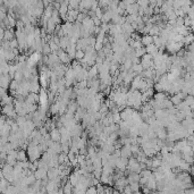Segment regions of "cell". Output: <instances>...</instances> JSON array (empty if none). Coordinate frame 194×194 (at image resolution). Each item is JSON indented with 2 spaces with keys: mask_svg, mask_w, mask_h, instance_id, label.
Segmentation results:
<instances>
[{
  "mask_svg": "<svg viewBox=\"0 0 194 194\" xmlns=\"http://www.w3.org/2000/svg\"><path fill=\"white\" fill-rule=\"evenodd\" d=\"M133 194H143V193L141 192V191H138V192H134Z\"/></svg>",
  "mask_w": 194,
  "mask_h": 194,
  "instance_id": "32",
  "label": "cell"
},
{
  "mask_svg": "<svg viewBox=\"0 0 194 194\" xmlns=\"http://www.w3.org/2000/svg\"><path fill=\"white\" fill-rule=\"evenodd\" d=\"M50 113L51 115H59V102L56 101L53 104H50Z\"/></svg>",
  "mask_w": 194,
  "mask_h": 194,
  "instance_id": "19",
  "label": "cell"
},
{
  "mask_svg": "<svg viewBox=\"0 0 194 194\" xmlns=\"http://www.w3.org/2000/svg\"><path fill=\"white\" fill-rule=\"evenodd\" d=\"M2 115H5L7 118H17V113L15 110V106L14 104H7L2 107Z\"/></svg>",
  "mask_w": 194,
  "mask_h": 194,
  "instance_id": "1",
  "label": "cell"
},
{
  "mask_svg": "<svg viewBox=\"0 0 194 194\" xmlns=\"http://www.w3.org/2000/svg\"><path fill=\"white\" fill-rule=\"evenodd\" d=\"M82 25H83V27L86 30H89L90 31L91 29H93L94 27V22H93V18H91V17H86L84 21H83V23H82Z\"/></svg>",
  "mask_w": 194,
  "mask_h": 194,
  "instance_id": "10",
  "label": "cell"
},
{
  "mask_svg": "<svg viewBox=\"0 0 194 194\" xmlns=\"http://www.w3.org/2000/svg\"><path fill=\"white\" fill-rule=\"evenodd\" d=\"M50 137H51V140L53 142H60V141H62V134H60L58 128H56V129H53L52 132H50Z\"/></svg>",
  "mask_w": 194,
  "mask_h": 194,
  "instance_id": "11",
  "label": "cell"
},
{
  "mask_svg": "<svg viewBox=\"0 0 194 194\" xmlns=\"http://www.w3.org/2000/svg\"><path fill=\"white\" fill-rule=\"evenodd\" d=\"M131 71L134 72L136 75H141V74L143 73V71H144V68H143V66L141 65V64H137V65H133Z\"/></svg>",
  "mask_w": 194,
  "mask_h": 194,
  "instance_id": "18",
  "label": "cell"
},
{
  "mask_svg": "<svg viewBox=\"0 0 194 194\" xmlns=\"http://www.w3.org/2000/svg\"><path fill=\"white\" fill-rule=\"evenodd\" d=\"M127 180L131 183H140V180H141V175L140 174H136V173H129L127 175Z\"/></svg>",
  "mask_w": 194,
  "mask_h": 194,
  "instance_id": "12",
  "label": "cell"
},
{
  "mask_svg": "<svg viewBox=\"0 0 194 194\" xmlns=\"http://www.w3.org/2000/svg\"><path fill=\"white\" fill-rule=\"evenodd\" d=\"M26 150H22L19 149L17 150V161L22 162V161H27V156H26Z\"/></svg>",
  "mask_w": 194,
  "mask_h": 194,
  "instance_id": "14",
  "label": "cell"
},
{
  "mask_svg": "<svg viewBox=\"0 0 194 194\" xmlns=\"http://www.w3.org/2000/svg\"><path fill=\"white\" fill-rule=\"evenodd\" d=\"M80 1L77 0H71L69 1V9H77L78 10V7H80Z\"/></svg>",
  "mask_w": 194,
  "mask_h": 194,
  "instance_id": "22",
  "label": "cell"
},
{
  "mask_svg": "<svg viewBox=\"0 0 194 194\" xmlns=\"http://www.w3.org/2000/svg\"><path fill=\"white\" fill-rule=\"evenodd\" d=\"M98 75H99V68L97 65H94L89 69V77L90 78H98Z\"/></svg>",
  "mask_w": 194,
  "mask_h": 194,
  "instance_id": "15",
  "label": "cell"
},
{
  "mask_svg": "<svg viewBox=\"0 0 194 194\" xmlns=\"http://www.w3.org/2000/svg\"><path fill=\"white\" fill-rule=\"evenodd\" d=\"M176 26H184V18L183 17H177V19H176Z\"/></svg>",
  "mask_w": 194,
  "mask_h": 194,
  "instance_id": "31",
  "label": "cell"
},
{
  "mask_svg": "<svg viewBox=\"0 0 194 194\" xmlns=\"http://www.w3.org/2000/svg\"><path fill=\"white\" fill-rule=\"evenodd\" d=\"M11 78H10L9 75H1L0 77V85H1V89H9L10 83H11Z\"/></svg>",
  "mask_w": 194,
  "mask_h": 194,
  "instance_id": "4",
  "label": "cell"
},
{
  "mask_svg": "<svg viewBox=\"0 0 194 194\" xmlns=\"http://www.w3.org/2000/svg\"><path fill=\"white\" fill-rule=\"evenodd\" d=\"M93 22H94V26H101L102 25V21H101V18H99V17H93Z\"/></svg>",
  "mask_w": 194,
  "mask_h": 194,
  "instance_id": "30",
  "label": "cell"
},
{
  "mask_svg": "<svg viewBox=\"0 0 194 194\" xmlns=\"http://www.w3.org/2000/svg\"><path fill=\"white\" fill-rule=\"evenodd\" d=\"M19 85H21V83H18L17 81L13 80V81H11V83H10L9 91H10V92H16V91L19 89Z\"/></svg>",
  "mask_w": 194,
  "mask_h": 194,
  "instance_id": "20",
  "label": "cell"
},
{
  "mask_svg": "<svg viewBox=\"0 0 194 194\" xmlns=\"http://www.w3.org/2000/svg\"><path fill=\"white\" fill-rule=\"evenodd\" d=\"M86 194H98V191H97V186H90L87 191H86Z\"/></svg>",
  "mask_w": 194,
  "mask_h": 194,
  "instance_id": "27",
  "label": "cell"
},
{
  "mask_svg": "<svg viewBox=\"0 0 194 194\" xmlns=\"http://www.w3.org/2000/svg\"><path fill=\"white\" fill-rule=\"evenodd\" d=\"M147 53V51H145V48L143 47L141 48V49H137V50H135V56H136L137 58H142L144 55Z\"/></svg>",
  "mask_w": 194,
  "mask_h": 194,
  "instance_id": "23",
  "label": "cell"
},
{
  "mask_svg": "<svg viewBox=\"0 0 194 194\" xmlns=\"http://www.w3.org/2000/svg\"><path fill=\"white\" fill-rule=\"evenodd\" d=\"M157 137L161 140V141H166L167 140V135H168V131L166 129V127H160L157 129Z\"/></svg>",
  "mask_w": 194,
  "mask_h": 194,
  "instance_id": "7",
  "label": "cell"
},
{
  "mask_svg": "<svg viewBox=\"0 0 194 194\" xmlns=\"http://www.w3.org/2000/svg\"><path fill=\"white\" fill-rule=\"evenodd\" d=\"M129 186H131V189H132V192L134 193V192H138L140 191V183H131L129 184Z\"/></svg>",
  "mask_w": 194,
  "mask_h": 194,
  "instance_id": "24",
  "label": "cell"
},
{
  "mask_svg": "<svg viewBox=\"0 0 194 194\" xmlns=\"http://www.w3.org/2000/svg\"><path fill=\"white\" fill-rule=\"evenodd\" d=\"M132 144H128V145H123V148L120 149L122 152V158H126V159H131L132 158V150H131Z\"/></svg>",
  "mask_w": 194,
  "mask_h": 194,
  "instance_id": "5",
  "label": "cell"
},
{
  "mask_svg": "<svg viewBox=\"0 0 194 194\" xmlns=\"http://www.w3.org/2000/svg\"><path fill=\"white\" fill-rule=\"evenodd\" d=\"M183 46L184 43L180 42V43H177V42H168L166 49L168 50L169 53H177L178 51H180L183 49Z\"/></svg>",
  "mask_w": 194,
  "mask_h": 194,
  "instance_id": "2",
  "label": "cell"
},
{
  "mask_svg": "<svg viewBox=\"0 0 194 194\" xmlns=\"http://www.w3.org/2000/svg\"><path fill=\"white\" fill-rule=\"evenodd\" d=\"M57 55L58 57H59V59H60V62H62V64H64V65H68L69 62H72V59L69 58V56H68V53H67L66 51H64V50H62V49H59L57 51Z\"/></svg>",
  "mask_w": 194,
  "mask_h": 194,
  "instance_id": "3",
  "label": "cell"
},
{
  "mask_svg": "<svg viewBox=\"0 0 194 194\" xmlns=\"http://www.w3.org/2000/svg\"><path fill=\"white\" fill-rule=\"evenodd\" d=\"M170 101L173 102V104H174V106H176V107H177L178 104H180L182 102H183V101H182V99H180V98L177 94L173 95V97L170 98Z\"/></svg>",
  "mask_w": 194,
  "mask_h": 194,
  "instance_id": "21",
  "label": "cell"
},
{
  "mask_svg": "<svg viewBox=\"0 0 194 194\" xmlns=\"http://www.w3.org/2000/svg\"><path fill=\"white\" fill-rule=\"evenodd\" d=\"M10 46H11V50H13V49H18L19 47L18 40L16 38H15L14 40H11V41H10Z\"/></svg>",
  "mask_w": 194,
  "mask_h": 194,
  "instance_id": "25",
  "label": "cell"
},
{
  "mask_svg": "<svg viewBox=\"0 0 194 194\" xmlns=\"http://www.w3.org/2000/svg\"><path fill=\"white\" fill-rule=\"evenodd\" d=\"M87 17V15L86 14H83V13H80L78 16H77V19H76V22H78V23H83V21Z\"/></svg>",
  "mask_w": 194,
  "mask_h": 194,
  "instance_id": "26",
  "label": "cell"
},
{
  "mask_svg": "<svg viewBox=\"0 0 194 194\" xmlns=\"http://www.w3.org/2000/svg\"><path fill=\"white\" fill-rule=\"evenodd\" d=\"M34 176H35L37 180H42L48 177V170L44 168H39L38 170L34 173Z\"/></svg>",
  "mask_w": 194,
  "mask_h": 194,
  "instance_id": "6",
  "label": "cell"
},
{
  "mask_svg": "<svg viewBox=\"0 0 194 194\" xmlns=\"http://www.w3.org/2000/svg\"><path fill=\"white\" fill-rule=\"evenodd\" d=\"M137 5L140 6V8H144L145 9V8L149 7V1H147V0L145 1H137Z\"/></svg>",
  "mask_w": 194,
  "mask_h": 194,
  "instance_id": "29",
  "label": "cell"
},
{
  "mask_svg": "<svg viewBox=\"0 0 194 194\" xmlns=\"http://www.w3.org/2000/svg\"><path fill=\"white\" fill-rule=\"evenodd\" d=\"M15 37H16V34L15 32L13 31L11 29H7L6 30V33H5V40L6 41H11V40H14Z\"/></svg>",
  "mask_w": 194,
  "mask_h": 194,
  "instance_id": "16",
  "label": "cell"
},
{
  "mask_svg": "<svg viewBox=\"0 0 194 194\" xmlns=\"http://www.w3.org/2000/svg\"><path fill=\"white\" fill-rule=\"evenodd\" d=\"M142 80H143L142 75H136V76H135V78H134V80H133V82L131 83L132 90H137V91H138V87H140V84H141Z\"/></svg>",
  "mask_w": 194,
  "mask_h": 194,
  "instance_id": "9",
  "label": "cell"
},
{
  "mask_svg": "<svg viewBox=\"0 0 194 194\" xmlns=\"http://www.w3.org/2000/svg\"><path fill=\"white\" fill-rule=\"evenodd\" d=\"M141 41H142L143 46L148 47V46H150V44H153V37L149 35V34L142 35V37H141Z\"/></svg>",
  "mask_w": 194,
  "mask_h": 194,
  "instance_id": "13",
  "label": "cell"
},
{
  "mask_svg": "<svg viewBox=\"0 0 194 194\" xmlns=\"http://www.w3.org/2000/svg\"><path fill=\"white\" fill-rule=\"evenodd\" d=\"M66 52L68 53V56H69L71 59H75L76 52H77V47H76V44L71 43V44L68 46V48L66 49Z\"/></svg>",
  "mask_w": 194,
  "mask_h": 194,
  "instance_id": "8",
  "label": "cell"
},
{
  "mask_svg": "<svg viewBox=\"0 0 194 194\" xmlns=\"http://www.w3.org/2000/svg\"><path fill=\"white\" fill-rule=\"evenodd\" d=\"M193 42H194V33H189V35H186L184 38V41H183L184 46H186V47H189V44H192Z\"/></svg>",
  "mask_w": 194,
  "mask_h": 194,
  "instance_id": "17",
  "label": "cell"
},
{
  "mask_svg": "<svg viewBox=\"0 0 194 194\" xmlns=\"http://www.w3.org/2000/svg\"><path fill=\"white\" fill-rule=\"evenodd\" d=\"M185 102H186V104L189 107V106L194 102V97L193 95H187V97H186V99H185Z\"/></svg>",
  "mask_w": 194,
  "mask_h": 194,
  "instance_id": "28",
  "label": "cell"
},
{
  "mask_svg": "<svg viewBox=\"0 0 194 194\" xmlns=\"http://www.w3.org/2000/svg\"><path fill=\"white\" fill-rule=\"evenodd\" d=\"M193 184H194V182H193Z\"/></svg>",
  "mask_w": 194,
  "mask_h": 194,
  "instance_id": "33",
  "label": "cell"
}]
</instances>
